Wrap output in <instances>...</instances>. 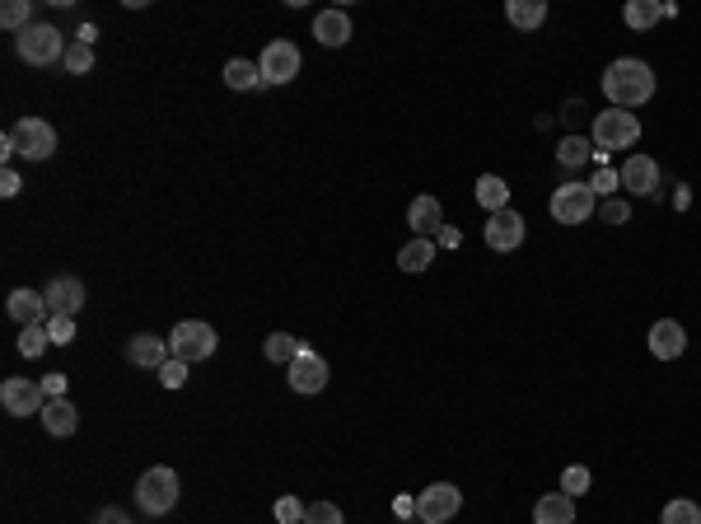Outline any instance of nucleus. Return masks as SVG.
<instances>
[{
  "label": "nucleus",
  "instance_id": "f257e3e1",
  "mask_svg": "<svg viewBox=\"0 0 701 524\" xmlns=\"http://www.w3.org/2000/svg\"><path fill=\"white\" fill-rule=\"evenodd\" d=\"M603 94L613 108H641V103L655 99V71L645 66L641 57H617L608 71H603Z\"/></svg>",
  "mask_w": 701,
  "mask_h": 524
},
{
  "label": "nucleus",
  "instance_id": "f03ea898",
  "mask_svg": "<svg viewBox=\"0 0 701 524\" xmlns=\"http://www.w3.org/2000/svg\"><path fill=\"white\" fill-rule=\"evenodd\" d=\"M178 496H183V482H178V473L169 464L145 468L141 482H136V506H141V515H155V520H164L178 506Z\"/></svg>",
  "mask_w": 701,
  "mask_h": 524
},
{
  "label": "nucleus",
  "instance_id": "7ed1b4c3",
  "mask_svg": "<svg viewBox=\"0 0 701 524\" xmlns=\"http://www.w3.org/2000/svg\"><path fill=\"white\" fill-rule=\"evenodd\" d=\"M589 141H594V150H599V155L627 150V146H636V141H641V122H636V113H627V108H608V113L594 117Z\"/></svg>",
  "mask_w": 701,
  "mask_h": 524
},
{
  "label": "nucleus",
  "instance_id": "20e7f679",
  "mask_svg": "<svg viewBox=\"0 0 701 524\" xmlns=\"http://www.w3.org/2000/svg\"><path fill=\"white\" fill-rule=\"evenodd\" d=\"M10 141H15V155L29 164H43L57 155V127L43 122V117H19L10 127Z\"/></svg>",
  "mask_w": 701,
  "mask_h": 524
},
{
  "label": "nucleus",
  "instance_id": "39448f33",
  "mask_svg": "<svg viewBox=\"0 0 701 524\" xmlns=\"http://www.w3.org/2000/svg\"><path fill=\"white\" fill-rule=\"evenodd\" d=\"M215 347H220V337H215L211 323H201V319H183V323H173V333H169V351L178 356V361H211Z\"/></svg>",
  "mask_w": 701,
  "mask_h": 524
},
{
  "label": "nucleus",
  "instance_id": "423d86ee",
  "mask_svg": "<svg viewBox=\"0 0 701 524\" xmlns=\"http://www.w3.org/2000/svg\"><path fill=\"white\" fill-rule=\"evenodd\" d=\"M15 52L29 66H57V61H66V38H61L57 24H33L15 38Z\"/></svg>",
  "mask_w": 701,
  "mask_h": 524
},
{
  "label": "nucleus",
  "instance_id": "0eeeda50",
  "mask_svg": "<svg viewBox=\"0 0 701 524\" xmlns=\"http://www.w3.org/2000/svg\"><path fill=\"white\" fill-rule=\"evenodd\" d=\"M547 211H552V220H557V225H585V220L599 211V197H594V188H589V183H561V188L552 192Z\"/></svg>",
  "mask_w": 701,
  "mask_h": 524
},
{
  "label": "nucleus",
  "instance_id": "6e6552de",
  "mask_svg": "<svg viewBox=\"0 0 701 524\" xmlns=\"http://www.w3.org/2000/svg\"><path fill=\"white\" fill-rule=\"evenodd\" d=\"M328 379H332L328 356H318L314 347H304L300 356L286 365V384L295 393H304V398H309V393H323V389H328Z\"/></svg>",
  "mask_w": 701,
  "mask_h": 524
},
{
  "label": "nucleus",
  "instance_id": "1a4fd4ad",
  "mask_svg": "<svg viewBox=\"0 0 701 524\" xmlns=\"http://www.w3.org/2000/svg\"><path fill=\"white\" fill-rule=\"evenodd\" d=\"M463 506V492H458L454 482H430L426 492L416 496V520L421 524H449Z\"/></svg>",
  "mask_w": 701,
  "mask_h": 524
},
{
  "label": "nucleus",
  "instance_id": "9d476101",
  "mask_svg": "<svg viewBox=\"0 0 701 524\" xmlns=\"http://www.w3.org/2000/svg\"><path fill=\"white\" fill-rule=\"evenodd\" d=\"M258 71L267 85H290L295 75H300V47L290 43V38H276V43L262 47L258 57Z\"/></svg>",
  "mask_w": 701,
  "mask_h": 524
},
{
  "label": "nucleus",
  "instance_id": "9b49d317",
  "mask_svg": "<svg viewBox=\"0 0 701 524\" xmlns=\"http://www.w3.org/2000/svg\"><path fill=\"white\" fill-rule=\"evenodd\" d=\"M0 408L10 412V417H29V412H43L47 408V389H43V379H5L0 384Z\"/></svg>",
  "mask_w": 701,
  "mask_h": 524
},
{
  "label": "nucleus",
  "instance_id": "f8f14e48",
  "mask_svg": "<svg viewBox=\"0 0 701 524\" xmlns=\"http://www.w3.org/2000/svg\"><path fill=\"white\" fill-rule=\"evenodd\" d=\"M487 248H496V253H515L519 244H524V234H529V225H524V216H519L515 206H505V211H496V216L487 220Z\"/></svg>",
  "mask_w": 701,
  "mask_h": 524
},
{
  "label": "nucleus",
  "instance_id": "ddd939ff",
  "mask_svg": "<svg viewBox=\"0 0 701 524\" xmlns=\"http://www.w3.org/2000/svg\"><path fill=\"white\" fill-rule=\"evenodd\" d=\"M43 300H47V314L75 319V314L85 309V281L80 277H52L43 286Z\"/></svg>",
  "mask_w": 701,
  "mask_h": 524
},
{
  "label": "nucleus",
  "instance_id": "4468645a",
  "mask_svg": "<svg viewBox=\"0 0 701 524\" xmlns=\"http://www.w3.org/2000/svg\"><path fill=\"white\" fill-rule=\"evenodd\" d=\"M617 178H622V188H627L631 197H655L659 192V164L650 160V155H631V160L617 169Z\"/></svg>",
  "mask_w": 701,
  "mask_h": 524
},
{
  "label": "nucleus",
  "instance_id": "2eb2a0df",
  "mask_svg": "<svg viewBox=\"0 0 701 524\" xmlns=\"http://www.w3.org/2000/svg\"><path fill=\"white\" fill-rule=\"evenodd\" d=\"M5 309H10V319L19 323V328H38V323H47L52 314H47V300L43 291H29V286H19V291H10V300H5Z\"/></svg>",
  "mask_w": 701,
  "mask_h": 524
},
{
  "label": "nucleus",
  "instance_id": "dca6fc26",
  "mask_svg": "<svg viewBox=\"0 0 701 524\" xmlns=\"http://www.w3.org/2000/svg\"><path fill=\"white\" fill-rule=\"evenodd\" d=\"M169 337H155V333H136L127 337V361L141 365V370H159V365L169 361Z\"/></svg>",
  "mask_w": 701,
  "mask_h": 524
},
{
  "label": "nucleus",
  "instance_id": "f3484780",
  "mask_svg": "<svg viewBox=\"0 0 701 524\" xmlns=\"http://www.w3.org/2000/svg\"><path fill=\"white\" fill-rule=\"evenodd\" d=\"M650 351H655L659 361H678L687 351V333L678 319H659L655 328H650Z\"/></svg>",
  "mask_w": 701,
  "mask_h": 524
},
{
  "label": "nucleus",
  "instance_id": "a211bd4d",
  "mask_svg": "<svg viewBox=\"0 0 701 524\" xmlns=\"http://www.w3.org/2000/svg\"><path fill=\"white\" fill-rule=\"evenodd\" d=\"M38 417H43L47 436H57V440H66V436L80 431V412H75L71 398H47V408L38 412Z\"/></svg>",
  "mask_w": 701,
  "mask_h": 524
},
{
  "label": "nucleus",
  "instance_id": "6ab92c4d",
  "mask_svg": "<svg viewBox=\"0 0 701 524\" xmlns=\"http://www.w3.org/2000/svg\"><path fill=\"white\" fill-rule=\"evenodd\" d=\"M533 524H575V496L566 492H547L533 506Z\"/></svg>",
  "mask_w": 701,
  "mask_h": 524
},
{
  "label": "nucleus",
  "instance_id": "aec40b11",
  "mask_svg": "<svg viewBox=\"0 0 701 524\" xmlns=\"http://www.w3.org/2000/svg\"><path fill=\"white\" fill-rule=\"evenodd\" d=\"M407 225L416 230V239H430V234L444 225V211H440V197H416L407 206Z\"/></svg>",
  "mask_w": 701,
  "mask_h": 524
},
{
  "label": "nucleus",
  "instance_id": "412c9836",
  "mask_svg": "<svg viewBox=\"0 0 701 524\" xmlns=\"http://www.w3.org/2000/svg\"><path fill=\"white\" fill-rule=\"evenodd\" d=\"M314 38L323 47H346L351 43V19H346V10H323V15L314 19Z\"/></svg>",
  "mask_w": 701,
  "mask_h": 524
},
{
  "label": "nucleus",
  "instance_id": "4be33fe9",
  "mask_svg": "<svg viewBox=\"0 0 701 524\" xmlns=\"http://www.w3.org/2000/svg\"><path fill=\"white\" fill-rule=\"evenodd\" d=\"M477 206L491 211V216L505 211V206H510V183H505L501 174H482V178H477Z\"/></svg>",
  "mask_w": 701,
  "mask_h": 524
},
{
  "label": "nucleus",
  "instance_id": "5701e85b",
  "mask_svg": "<svg viewBox=\"0 0 701 524\" xmlns=\"http://www.w3.org/2000/svg\"><path fill=\"white\" fill-rule=\"evenodd\" d=\"M430 262H435V244H430V239H412V244H402L398 248V267L402 272H426Z\"/></svg>",
  "mask_w": 701,
  "mask_h": 524
},
{
  "label": "nucleus",
  "instance_id": "b1692460",
  "mask_svg": "<svg viewBox=\"0 0 701 524\" xmlns=\"http://www.w3.org/2000/svg\"><path fill=\"white\" fill-rule=\"evenodd\" d=\"M505 19H510L515 29H538L547 19V5L543 0H510V5H505Z\"/></svg>",
  "mask_w": 701,
  "mask_h": 524
},
{
  "label": "nucleus",
  "instance_id": "393cba45",
  "mask_svg": "<svg viewBox=\"0 0 701 524\" xmlns=\"http://www.w3.org/2000/svg\"><path fill=\"white\" fill-rule=\"evenodd\" d=\"M622 19H627V29H655L659 19H664V5L659 0H627Z\"/></svg>",
  "mask_w": 701,
  "mask_h": 524
},
{
  "label": "nucleus",
  "instance_id": "a878e982",
  "mask_svg": "<svg viewBox=\"0 0 701 524\" xmlns=\"http://www.w3.org/2000/svg\"><path fill=\"white\" fill-rule=\"evenodd\" d=\"M0 29H10V33L33 29V0H5L0 5Z\"/></svg>",
  "mask_w": 701,
  "mask_h": 524
},
{
  "label": "nucleus",
  "instance_id": "bb28decb",
  "mask_svg": "<svg viewBox=\"0 0 701 524\" xmlns=\"http://www.w3.org/2000/svg\"><path fill=\"white\" fill-rule=\"evenodd\" d=\"M225 85L229 89H262L267 80H262V71L253 66V61H229V66H225Z\"/></svg>",
  "mask_w": 701,
  "mask_h": 524
},
{
  "label": "nucleus",
  "instance_id": "cd10ccee",
  "mask_svg": "<svg viewBox=\"0 0 701 524\" xmlns=\"http://www.w3.org/2000/svg\"><path fill=\"white\" fill-rule=\"evenodd\" d=\"M262 351H267V361H276V365H290V361H295V356H300V351H304V342H300V337H290V333H272V337H267V347H262Z\"/></svg>",
  "mask_w": 701,
  "mask_h": 524
},
{
  "label": "nucleus",
  "instance_id": "c85d7f7f",
  "mask_svg": "<svg viewBox=\"0 0 701 524\" xmlns=\"http://www.w3.org/2000/svg\"><path fill=\"white\" fill-rule=\"evenodd\" d=\"M659 524H701V506L678 496V501H669V506L659 510Z\"/></svg>",
  "mask_w": 701,
  "mask_h": 524
},
{
  "label": "nucleus",
  "instance_id": "c756f323",
  "mask_svg": "<svg viewBox=\"0 0 701 524\" xmlns=\"http://www.w3.org/2000/svg\"><path fill=\"white\" fill-rule=\"evenodd\" d=\"M47 347H52V337H47V323H38V328H19V356L38 361Z\"/></svg>",
  "mask_w": 701,
  "mask_h": 524
},
{
  "label": "nucleus",
  "instance_id": "7c9ffc66",
  "mask_svg": "<svg viewBox=\"0 0 701 524\" xmlns=\"http://www.w3.org/2000/svg\"><path fill=\"white\" fill-rule=\"evenodd\" d=\"M61 66H66L71 75H89V71H94V47H89V43H71Z\"/></svg>",
  "mask_w": 701,
  "mask_h": 524
},
{
  "label": "nucleus",
  "instance_id": "2f4dec72",
  "mask_svg": "<svg viewBox=\"0 0 701 524\" xmlns=\"http://www.w3.org/2000/svg\"><path fill=\"white\" fill-rule=\"evenodd\" d=\"M589 487H594V478H589L585 464H571L566 473H561V492H566V496H585Z\"/></svg>",
  "mask_w": 701,
  "mask_h": 524
},
{
  "label": "nucleus",
  "instance_id": "473e14b6",
  "mask_svg": "<svg viewBox=\"0 0 701 524\" xmlns=\"http://www.w3.org/2000/svg\"><path fill=\"white\" fill-rule=\"evenodd\" d=\"M304 524H346L342 506H332V501H314V506L304 510Z\"/></svg>",
  "mask_w": 701,
  "mask_h": 524
},
{
  "label": "nucleus",
  "instance_id": "72a5a7b5",
  "mask_svg": "<svg viewBox=\"0 0 701 524\" xmlns=\"http://www.w3.org/2000/svg\"><path fill=\"white\" fill-rule=\"evenodd\" d=\"M557 160L566 164V169H575V164H585L589 160V141H580V136H566L557 150Z\"/></svg>",
  "mask_w": 701,
  "mask_h": 524
},
{
  "label": "nucleus",
  "instance_id": "f704fd0d",
  "mask_svg": "<svg viewBox=\"0 0 701 524\" xmlns=\"http://www.w3.org/2000/svg\"><path fill=\"white\" fill-rule=\"evenodd\" d=\"M159 384H164V389H183V384H187V361L169 356V361L159 365Z\"/></svg>",
  "mask_w": 701,
  "mask_h": 524
},
{
  "label": "nucleus",
  "instance_id": "c9c22d12",
  "mask_svg": "<svg viewBox=\"0 0 701 524\" xmlns=\"http://www.w3.org/2000/svg\"><path fill=\"white\" fill-rule=\"evenodd\" d=\"M47 337H52V347H71V342H75V319L52 314V319H47Z\"/></svg>",
  "mask_w": 701,
  "mask_h": 524
},
{
  "label": "nucleus",
  "instance_id": "e433bc0d",
  "mask_svg": "<svg viewBox=\"0 0 701 524\" xmlns=\"http://www.w3.org/2000/svg\"><path fill=\"white\" fill-rule=\"evenodd\" d=\"M304 501H295V496H281V501H276V520L281 524H304Z\"/></svg>",
  "mask_w": 701,
  "mask_h": 524
},
{
  "label": "nucleus",
  "instance_id": "4c0bfd02",
  "mask_svg": "<svg viewBox=\"0 0 701 524\" xmlns=\"http://www.w3.org/2000/svg\"><path fill=\"white\" fill-rule=\"evenodd\" d=\"M599 216L608 220V225H627V220H631V206L613 197V202H603V206H599Z\"/></svg>",
  "mask_w": 701,
  "mask_h": 524
},
{
  "label": "nucleus",
  "instance_id": "58836bf2",
  "mask_svg": "<svg viewBox=\"0 0 701 524\" xmlns=\"http://www.w3.org/2000/svg\"><path fill=\"white\" fill-rule=\"evenodd\" d=\"M589 188H594V197H608V192H613V188H622V178H617L613 169H599V174H594V183H589Z\"/></svg>",
  "mask_w": 701,
  "mask_h": 524
},
{
  "label": "nucleus",
  "instance_id": "ea45409f",
  "mask_svg": "<svg viewBox=\"0 0 701 524\" xmlns=\"http://www.w3.org/2000/svg\"><path fill=\"white\" fill-rule=\"evenodd\" d=\"M43 389H47V398H66V375H61V370L43 375Z\"/></svg>",
  "mask_w": 701,
  "mask_h": 524
},
{
  "label": "nucleus",
  "instance_id": "a19ab883",
  "mask_svg": "<svg viewBox=\"0 0 701 524\" xmlns=\"http://www.w3.org/2000/svg\"><path fill=\"white\" fill-rule=\"evenodd\" d=\"M19 188H24L19 174H15V169H5V174H0V197H19Z\"/></svg>",
  "mask_w": 701,
  "mask_h": 524
},
{
  "label": "nucleus",
  "instance_id": "79ce46f5",
  "mask_svg": "<svg viewBox=\"0 0 701 524\" xmlns=\"http://www.w3.org/2000/svg\"><path fill=\"white\" fill-rule=\"evenodd\" d=\"M94 524H131V515H127V510H117V506H108V510L94 515Z\"/></svg>",
  "mask_w": 701,
  "mask_h": 524
},
{
  "label": "nucleus",
  "instance_id": "37998d69",
  "mask_svg": "<svg viewBox=\"0 0 701 524\" xmlns=\"http://www.w3.org/2000/svg\"><path fill=\"white\" fill-rule=\"evenodd\" d=\"M393 510L407 520V515H416V501H412V496H398V501H393Z\"/></svg>",
  "mask_w": 701,
  "mask_h": 524
}]
</instances>
